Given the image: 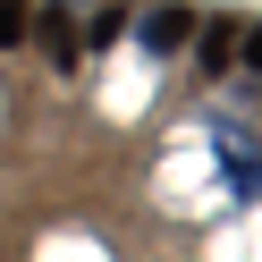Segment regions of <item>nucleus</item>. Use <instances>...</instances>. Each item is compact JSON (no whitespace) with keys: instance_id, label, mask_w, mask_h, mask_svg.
<instances>
[{"instance_id":"nucleus-5","label":"nucleus","mask_w":262,"mask_h":262,"mask_svg":"<svg viewBox=\"0 0 262 262\" xmlns=\"http://www.w3.org/2000/svg\"><path fill=\"white\" fill-rule=\"evenodd\" d=\"M34 34V0H0V42H26Z\"/></svg>"},{"instance_id":"nucleus-3","label":"nucleus","mask_w":262,"mask_h":262,"mask_svg":"<svg viewBox=\"0 0 262 262\" xmlns=\"http://www.w3.org/2000/svg\"><path fill=\"white\" fill-rule=\"evenodd\" d=\"M42 51H51L59 68H76V17L68 9H42Z\"/></svg>"},{"instance_id":"nucleus-1","label":"nucleus","mask_w":262,"mask_h":262,"mask_svg":"<svg viewBox=\"0 0 262 262\" xmlns=\"http://www.w3.org/2000/svg\"><path fill=\"white\" fill-rule=\"evenodd\" d=\"M237 34H245V17H194V59H203V76L237 68Z\"/></svg>"},{"instance_id":"nucleus-2","label":"nucleus","mask_w":262,"mask_h":262,"mask_svg":"<svg viewBox=\"0 0 262 262\" xmlns=\"http://www.w3.org/2000/svg\"><path fill=\"white\" fill-rule=\"evenodd\" d=\"M186 42H194V9H186V0L144 17V51H161V59H169V51H186Z\"/></svg>"},{"instance_id":"nucleus-6","label":"nucleus","mask_w":262,"mask_h":262,"mask_svg":"<svg viewBox=\"0 0 262 262\" xmlns=\"http://www.w3.org/2000/svg\"><path fill=\"white\" fill-rule=\"evenodd\" d=\"M237 59H245V68L262 76V26H245V34H237Z\"/></svg>"},{"instance_id":"nucleus-4","label":"nucleus","mask_w":262,"mask_h":262,"mask_svg":"<svg viewBox=\"0 0 262 262\" xmlns=\"http://www.w3.org/2000/svg\"><path fill=\"white\" fill-rule=\"evenodd\" d=\"M228 194H245V203L262 194V152H228Z\"/></svg>"}]
</instances>
